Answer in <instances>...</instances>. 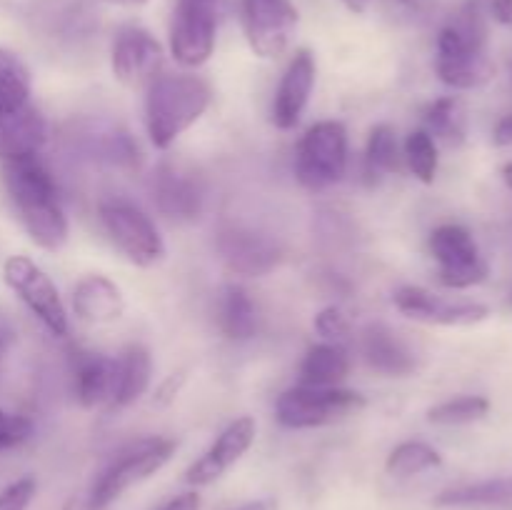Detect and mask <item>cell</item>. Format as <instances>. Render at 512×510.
<instances>
[{"instance_id": "obj_1", "label": "cell", "mask_w": 512, "mask_h": 510, "mask_svg": "<svg viewBox=\"0 0 512 510\" xmlns=\"http://www.w3.org/2000/svg\"><path fill=\"white\" fill-rule=\"evenodd\" d=\"M5 185L30 240L48 253L68 243V218L60 205L58 188L38 153L3 160Z\"/></svg>"}, {"instance_id": "obj_2", "label": "cell", "mask_w": 512, "mask_h": 510, "mask_svg": "<svg viewBox=\"0 0 512 510\" xmlns=\"http://www.w3.org/2000/svg\"><path fill=\"white\" fill-rule=\"evenodd\" d=\"M48 125L30 100V73L23 60L0 48V160L40 153Z\"/></svg>"}, {"instance_id": "obj_3", "label": "cell", "mask_w": 512, "mask_h": 510, "mask_svg": "<svg viewBox=\"0 0 512 510\" xmlns=\"http://www.w3.org/2000/svg\"><path fill=\"white\" fill-rule=\"evenodd\" d=\"M208 83L198 75L168 73L158 75L148 85L145 95V123H148L150 143L158 150H168L190 125L200 120L208 110Z\"/></svg>"}, {"instance_id": "obj_4", "label": "cell", "mask_w": 512, "mask_h": 510, "mask_svg": "<svg viewBox=\"0 0 512 510\" xmlns=\"http://www.w3.org/2000/svg\"><path fill=\"white\" fill-rule=\"evenodd\" d=\"M435 70L438 78L455 90L483 88L495 78V63L485 50V25L475 5L440 30Z\"/></svg>"}, {"instance_id": "obj_5", "label": "cell", "mask_w": 512, "mask_h": 510, "mask_svg": "<svg viewBox=\"0 0 512 510\" xmlns=\"http://www.w3.org/2000/svg\"><path fill=\"white\" fill-rule=\"evenodd\" d=\"M348 168V130L338 120L315 123L303 135L295 153V175L308 190H325L340 183Z\"/></svg>"}, {"instance_id": "obj_6", "label": "cell", "mask_w": 512, "mask_h": 510, "mask_svg": "<svg viewBox=\"0 0 512 510\" xmlns=\"http://www.w3.org/2000/svg\"><path fill=\"white\" fill-rule=\"evenodd\" d=\"M100 223L115 243V248L140 268L160 263L165 258V243L153 220L135 203L123 198H105L98 205Z\"/></svg>"}, {"instance_id": "obj_7", "label": "cell", "mask_w": 512, "mask_h": 510, "mask_svg": "<svg viewBox=\"0 0 512 510\" xmlns=\"http://www.w3.org/2000/svg\"><path fill=\"white\" fill-rule=\"evenodd\" d=\"M365 408V398L355 390L345 388H315V385H295L288 388L275 403V413L285 428L303 430L335 423L350 413Z\"/></svg>"}, {"instance_id": "obj_8", "label": "cell", "mask_w": 512, "mask_h": 510, "mask_svg": "<svg viewBox=\"0 0 512 510\" xmlns=\"http://www.w3.org/2000/svg\"><path fill=\"white\" fill-rule=\"evenodd\" d=\"M178 443L170 438H145L135 443L133 448L125 450L108 470L98 478L90 493V508L100 510L108 508L113 500H118L125 490L143 483L150 475L158 473L170 458H173Z\"/></svg>"}, {"instance_id": "obj_9", "label": "cell", "mask_w": 512, "mask_h": 510, "mask_svg": "<svg viewBox=\"0 0 512 510\" xmlns=\"http://www.w3.org/2000/svg\"><path fill=\"white\" fill-rule=\"evenodd\" d=\"M430 253L438 260V278L445 288H473L488 280V263L480 255L473 233L463 225H440L430 235Z\"/></svg>"}, {"instance_id": "obj_10", "label": "cell", "mask_w": 512, "mask_h": 510, "mask_svg": "<svg viewBox=\"0 0 512 510\" xmlns=\"http://www.w3.org/2000/svg\"><path fill=\"white\" fill-rule=\"evenodd\" d=\"M3 278L10 285V290L28 305L30 313L55 338H65L68 335V313H65L58 288H55L53 280L33 260L25 258V255H13V258L5 260Z\"/></svg>"}, {"instance_id": "obj_11", "label": "cell", "mask_w": 512, "mask_h": 510, "mask_svg": "<svg viewBox=\"0 0 512 510\" xmlns=\"http://www.w3.org/2000/svg\"><path fill=\"white\" fill-rule=\"evenodd\" d=\"M298 28V8L290 0H243V30L258 58L273 60L288 50Z\"/></svg>"}, {"instance_id": "obj_12", "label": "cell", "mask_w": 512, "mask_h": 510, "mask_svg": "<svg viewBox=\"0 0 512 510\" xmlns=\"http://www.w3.org/2000/svg\"><path fill=\"white\" fill-rule=\"evenodd\" d=\"M218 20L210 0H180L170 20V53L183 68H200L215 50Z\"/></svg>"}, {"instance_id": "obj_13", "label": "cell", "mask_w": 512, "mask_h": 510, "mask_svg": "<svg viewBox=\"0 0 512 510\" xmlns=\"http://www.w3.org/2000/svg\"><path fill=\"white\" fill-rule=\"evenodd\" d=\"M110 68L125 88H148L163 68V48L148 30L123 28L113 40Z\"/></svg>"}, {"instance_id": "obj_14", "label": "cell", "mask_w": 512, "mask_h": 510, "mask_svg": "<svg viewBox=\"0 0 512 510\" xmlns=\"http://www.w3.org/2000/svg\"><path fill=\"white\" fill-rule=\"evenodd\" d=\"M218 250L225 268L243 278H263L280 263V245L273 238L240 225L220 233Z\"/></svg>"}, {"instance_id": "obj_15", "label": "cell", "mask_w": 512, "mask_h": 510, "mask_svg": "<svg viewBox=\"0 0 512 510\" xmlns=\"http://www.w3.org/2000/svg\"><path fill=\"white\" fill-rule=\"evenodd\" d=\"M153 203L168 218L178 220H193L203 210V185L200 178L188 170L185 165L173 163V160H163L155 168L153 183Z\"/></svg>"}, {"instance_id": "obj_16", "label": "cell", "mask_w": 512, "mask_h": 510, "mask_svg": "<svg viewBox=\"0 0 512 510\" xmlns=\"http://www.w3.org/2000/svg\"><path fill=\"white\" fill-rule=\"evenodd\" d=\"M395 308L405 318L420 320V323L435 325H475L483 323L490 315L488 305L480 303H453V300L438 298L430 290L418 285H405L395 293Z\"/></svg>"}, {"instance_id": "obj_17", "label": "cell", "mask_w": 512, "mask_h": 510, "mask_svg": "<svg viewBox=\"0 0 512 510\" xmlns=\"http://www.w3.org/2000/svg\"><path fill=\"white\" fill-rule=\"evenodd\" d=\"M255 440V420L250 415L233 420L223 433L218 435L213 445L195 460L185 473L190 485H210L223 478L240 458L250 450Z\"/></svg>"}, {"instance_id": "obj_18", "label": "cell", "mask_w": 512, "mask_h": 510, "mask_svg": "<svg viewBox=\"0 0 512 510\" xmlns=\"http://www.w3.org/2000/svg\"><path fill=\"white\" fill-rule=\"evenodd\" d=\"M315 85V55L308 48H300L280 78L278 93L273 103V123L280 130H293L300 123L305 105Z\"/></svg>"}, {"instance_id": "obj_19", "label": "cell", "mask_w": 512, "mask_h": 510, "mask_svg": "<svg viewBox=\"0 0 512 510\" xmlns=\"http://www.w3.org/2000/svg\"><path fill=\"white\" fill-rule=\"evenodd\" d=\"M73 310L83 323L105 325L123 315L125 298L105 275H85L73 290Z\"/></svg>"}, {"instance_id": "obj_20", "label": "cell", "mask_w": 512, "mask_h": 510, "mask_svg": "<svg viewBox=\"0 0 512 510\" xmlns=\"http://www.w3.org/2000/svg\"><path fill=\"white\" fill-rule=\"evenodd\" d=\"M365 363L388 378H405L418 368L415 353L388 328V325H370L363 333Z\"/></svg>"}, {"instance_id": "obj_21", "label": "cell", "mask_w": 512, "mask_h": 510, "mask_svg": "<svg viewBox=\"0 0 512 510\" xmlns=\"http://www.w3.org/2000/svg\"><path fill=\"white\" fill-rule=\"evenodd\" d=\"M153 375V360L143 345H128L123 353L115 358V375H113V395L110 405L113 408H125L145 395Z\"/></svg>"}, {"instance_id": "obj_22", "label": "cell", "mask_w": 512, "mask_h": 510, "mask_svg": "<svg viewBox=\"0 0 512 510\" xmlns=\"http://www.w3.org/2000/svg\"><path fill=\"white\" fill-rule=\"evenodd\" d=\"M73 375H75V395H78L83 408H95V405L110 403L113 395V375L115 360L105 358L100 353H85L75 350L73 353Z\"/></svg>"}, {"instance_id": "obj_23", "label": "cell", "mask_w": 512, "mask_h": 510, "mask_svg": "<svg viewBox=\"0 0 512 510\" xmlns=\"http://www.w3.org/2000/svg\"><path fill=\"white\" fill-rule=\"evenodd\" d=\"M512 503V475L480 480V483L448 488L435 498V508L443 510H480Z\"/></svg>"}, {"instance_id": "obj_24", "label": "cell", "mask_w": 512, "mask_h": 510, "mask_svg": "<svg viewBox=\"0 0 512 510\" xmlns=\"http://www.w3.org/2000/svg\"><path fill=\"white\" fill-rule=\"evenodd\" d=\"M218 325L230 340H250L258 330V308L243 285L228 283L218 293Z\"/></svg>"}, {"instance_id": "obj_25", "label": "cell", "mask_w": 512, "mask_h": 510, "mask_svg": "<svg viewBox=\"0 0 512 510\" xmlns=\"http://www.w3.org/2000/svg\"><path fill=\"white\" fill-rule=\"evenodd\" d=\"M350 373V358L340 345L323 343L308 350L303 365H300V385H315V388H335L343 383Z\"/></svg>"}, {"instance_id": "obj_26", "label": "cell", "mask_w": 512, "mask_h": 510, "mask_svg": "<svg viewBox=\"0 0 512 510\" xmlns=\"http://www.w3.org/2000/svg\"><path fill=\"white\" fill-rule=\"evenodd\" d=\"M400 168V150H398V133L393 125L380 123L370 130L368 148L363 158V178L368 188L380 185L385 175L395 173Z\"/></svg>"}, {"instance_id": "obj_27", "label": "cell", "mask_w": 512, "mask_h": 510, "mask_svg": "<svg viewBox=\"0 0 512 510\" xmlns=\"http://www.w3.org/2000/svg\"><path fill=\"white\" fill-rule=\"evenodd\" d=\"M440 465H443V455L433 445L420 443V440H408V443H400L388 455L385 470L395 475V478H413V475L428 473V470L440 468Z\"/></svg>"}, {"instance_id": "obj_28", "label": "cell", "mask_w": 512, "mask_h": 510, "mask_svg": "<svg viewBox=\"0 0 512 510\" xmlns=\"http://www.w3.org/2000/svg\"><path fill=\"white\" fill-rule=\"evenodd\" d=\"M428 133L445 143H463L465 140V110L458 98H440L425 110Z\"/></svg>"}, {"instance_id": "obj_29", "label": "cell", "mask_w": 512, "mask_h": 510, "mask_svg": "<svg viewBox=\"0 0 512 510\" xmlns=\"http://www.w3.org/2000/svg\"><path fill=\"white\" fill-rule=\"evenodd\" d=\"M490 413V400L483 395H460V398L445 400L428 410V420L433 425H465L483 420Z\"/></svg>"}, {"instance_id": "obj_30", "label": "cell", "mask_w": 512, "mask_h": 510, "mask_svg": "<svg viewBox=\"0 0 512 510\" xmlns=\"http://www.w3.org/2000/svg\"><path fill=\"white\" fill-rule=\"evenodd\" d=\"M405 163L423 183H433L438 173V148L428 130H413L405 140Z\"/></svg>"}, {"instance_id": "obj_31", "label": "cell", "mask_w": 512, "mask_h": 510, "mask_svg": "<svg viewBox=\"0 0 512 510\" xmlns=\"http://www.w3.org/2000/svg\"><path fill=\"white\" fill-rule=\"evenodd\" d=\"M33 435V420L0 410V450L15 448Z\"/></svg>"}, {"instance_id": "obj_32", "label": "cell", "mask_w": 512, "mask_h": 510, "mask_svg": "<svg viewBox=\"0 0 512 510\" xmlns=\"http://www.w3.org/2000/svg\"><path fill=\"white\" fill-rule=\"evenodd\" d=\"M35 478H20L0 490V510H28L30 500L35 498Z\"/></svg>"}, {"instance_id": "obj_33", "label": "cell", "mask_w": 512, "mask_h": 510, "mask_svg": "<svg viewBox=\"0 0 512 510\" xmlns=\"http://www.w3.org/2000/svg\"><path fill=\"white\" fill-rule=\"evenodd\" d=\"M315 330H318L323 338L340 340L350 333V323L340 308H325L315 315Z\"/></svg>"}, {"instance_id": "obj_34", "label": "cell", "mask_w": 512, "mask_h": 510, "mask_svg": "<svg viewBox=\"0 0 512 510\" xmlns=\"http://www.w3.org/2000/svg\"><path fill=\"white\" fill-rule=\"evenodd\" d=\"M13 343H15V328H13V323H10L8 315L0 310V363L5 360V355H8L10 345Z\"/></svg>"}, {"instance_id": "obj_35", "label": "cell", "mask_w": 512, "mask_h": 510, "mask_svg": "<svg viewBox=\"0 0 512 510\" xmlns=\"http://www.w3.org/2000/svg\"><path fill=\"white\" fill-rule=\"evenodd\" d=\"M493 143L498 148H510L512 145V113L498 120V125L493 130Z\"/></svg>"}, {"instance_id": "obj_36", "label": "cell", "mask_w": 512, "mask_h": 510, "mask_svg": "<svg viewBox=\"0 0 512 510\" xmlns=\"http://www.w3.org/2000/svg\"><path fill=\"white\" fill-rule=\"evenodd\" d=\"M160 510H200V495L198 493H183L165 503Z\"/></svg>"}, {"instance_id": "obj_37", "label": "cell", "mask_w": 512, "mask_h": 510, "mask_svg": "<svg viewBox=\"0 0 512 510\" xmlns=\"http://www.w3.org/2000/svg\"><path fill=\"white\" fill-rule=\"evenodd\" d=\"M490 10H493L495 20H498L500 25L512 28V0H493Z\"/></svg>"}, {"instance_id": "obj_38", "label": "cell", "mask_w": 512, "mask_h": 510, "mask_svg": "<svg viewBox=\"0 0 512 510\" xmlns=\"http://www.w3.org/2000/svg\"><path fill=\"white\" fill-rule=\"evenodd\" d=\"M240 510H278V500L260 498V500H253V503H248L245 508H240Z\"/></svg>"}, {"instance_id": "obj_39", "label": "cell", "mask_w": 512, "mask_h": 510, "mask_svg": "<svg viewBox=\"0 0 512 510\" xmlns=\"http://www.w3.org/2000/svg\"><path fill=\"white\" fill-rule=\"evenodd\" d=\"M108 5H118V8H138V5H145L148 0H103Z\"/></svg>"}, {"instance_id": "obj_40", "label": "cell", "mask_w": 512, "mask_h": 510, "mask_svg": "<svg viewBox=\"0 0 512 510\" xmlns=\"http://www.w3.org/2000/svg\"><path fill=\"white\" fill-rule=\"evenodd\" d=\"M343 3L348 5L350 10H355V13H363V10L370 5V0H343Z\"/></svg>"}, {"instance_id": "obj_41", "label": "cell", "mask_w": 512, "mask_h": 510, "mask_svg": "<svg viewBox=\"0 0 512 510\" xmlns=\"http://www.w3.org/2000/svg\"><path fill=\"white\" fill-rule=\"evenodd\" d=\"M500 173H503L505 185H508V188L512 190V160H510V163H505V165H503V170H500Z\"/></svg>"}, {"instance_id": "obj_42", "label": "cell", "mask_w": 512, "mask_h": 510, "mask_svg": "<svg viewBox=\"0 0 512 510\" xmlns=\"http://www.w3.org/2000/svg\"><path fill=\"white\" fill-rule=\"evenodd\" d=\"M510 308H512V293H510Z\"/></svg>"}]
</instances>
